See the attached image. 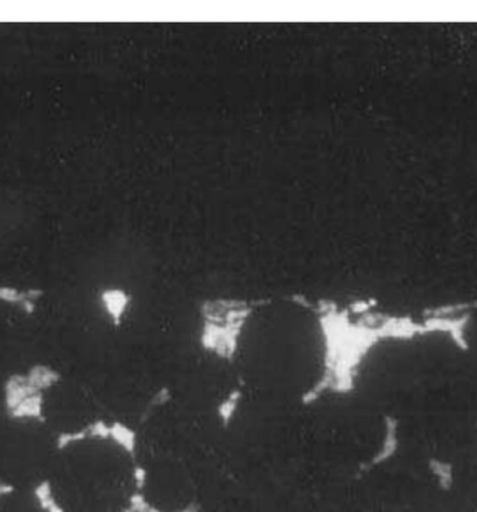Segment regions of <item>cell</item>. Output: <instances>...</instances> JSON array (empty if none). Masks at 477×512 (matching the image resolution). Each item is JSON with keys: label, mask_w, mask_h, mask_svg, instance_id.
Listing matches in <instances>:
<instances>
[{"label": "cell", "mask_w": 477, "mask_h": 512, "mask_svg": "<svg viewBox=\"0 0 477 512\" xmlns=\"http://www.w3.org/2000/svg\"><path fill=\"white\" fill-rule=\"evenodd\" d=\"M436 512H477V500L455 492L445 485Z\"/></svg>", "instance_id": "obj_6"}, {"label": "cell", "mask_w": 477, "mask_h": 512, "mask_svg": "<svg viewBox=\"0 0 477 512\" xmlns=\"http://www.w3.org/2000/svg\"><path fill=\"white\" fill-rule=\"evenodd\" d=\"M88 439V427H83L81 430H77V432H63L60 433L58 439H56V450L65 451L67 447L72 446V444L83 443Z\"/></svg>", "instance_id": "obj_8"}, {"label": "cell", "mask_w": 477, "mask_h": 512, "mask_svg": "<svg viewBox=\"0 0 477 512\" xmlns=\"http://www.w3.org/2000/svg\"><path fill=\"white\" fill-rule=\"evenodd\" d=\"M376 337L332 300L219 299L203 307L201 348L245 393L312 406L362 391Z\"/></svg>", "instance_id": "obj_1"}, {"label": "cell", "mask_w": 477, "mask_h": 512, "mask_svg": "<svg viewBox=\"0 0 477 512\" xmlns=\"http://www.w3.org/2000/svg\"><path fill=\"white\" fill-rule=\"evenodd\" d=\"M458 340L461 342L466 355L477 366V305L473 307L468 316L465 317V320L462 321Z\"/></svg>", "instance_id": "obj_5"}, {"label": "cell", "mask_w": 477, "mask_h": 512, "mask_svg": "<svg viewBox=\"0 0 477 512\" xmlns=\"http://www.w3.org/2000/svg\"><path fill=\"white\" fill-rule=\"evenodd\" d=\"M444 471L447 487L477 500V429L455 451Z\"/></svg>", "instance_id": "obj_4"}, {"label": "cell", "mask_w": 477, "mask_h": 512, "mask_svg": "<svg viewBox=\"0 0 477 512\" xmlns=\"http://www.w3.org/2000/svg\"><path fill=\"white\" fill-rule=\"evenodd\" d=\"M362 512H436L445 489L437 466L395 451L367 476Z\"/></svg>", "instance_id": "obj_3"}, {"label": "cell", "mask_w": 477, "mask_h": 512, "mask_svg": "<svg viewBox=\"0 0 477 512\" xmlns=\"http://www.w3.org/2000/svg\"><path fill=\"white\" fill-rule=\"evenodd\" d=\"M371 355L365 380L391 374L408 395L395 429L397 450L445 468L477 429V366L444 330L383 335Z\"/></svg>", "instance_id": "obj_2"}, {"label": "cell", "mask_w": 477, "mask_h": 512, "mask_svg": "<svg viewBox=\"0 0 477 512\" xmlns=\"http://www.w3.org/2000/svg\"><path fill=\"white\" fill-rule=\"evenodd\" d=\"M45 369H47V365H41V363L31 367V369L28 370V373L26 374L28 386H35V384L41 380L42 373H44Z\"/></svg>", "instance_id": "obj_10"}, {"label": "cell", "mask_w": 477, "mask_h": 512, "mask_svg": "<svg viewBox=\"0 0 477 512\" xmlns=\"http://www.w3.org/2000/svg\"><path fill=\"white\" fill-rule=\"evenodd\" d=\"M60 380H62V374H60L58 370L51 369V367L47 366V369L42 373L41 380L35 384V387H37L41 393H44V391L49 390V388H52L55 384L60 383Z\"/></svg>", "instance_id": "obj_9"}, {"label": "cell", "mask_w": 477, "mask_h": 512, "mask_svg": "<svg viewBox=\"0 0 477 512\" xmlns=\"http://www.w3.org/2000/svg\"><path fill=\"white\" fill-rule=\"evenodd\" d=\"M197 512H201V511L199 510V511H197Z\"/></svg>", "instance_id": "obj_11"}, {"label": "cell", "mask_w": 477, "mask_h": 512, "mask_svg": "<svg viewBox=\"0 0 477 512\" xmlns=\"http://www.w3.org/2000/svg\"><path fill=\"white\" fill-rule=\"evenodd\" d=\"M42 405H44V393H38L33 395V397L24 399L16 409L7 413H9L12 419L33 418L37 419L38 422L44 423L45 416L42 413Z\"/></svg>", "instance_id": "obj_7"}]
</instances>
